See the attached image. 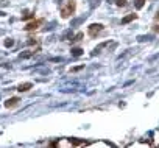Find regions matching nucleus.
Segmentation results:
<instances>
[{
    "mask_svg": "<svg viewBox=\"0 0 159 148\" xmlns=\"http://www.w3.org/2000/svg\"><path fill=\"white\" fill-rule=\"evenodd\" d=\"M155 19H156V21H159V11L156 13V16H155Z\"/></svg>",
    "mask_w": 159,
    "mask_h": 148,
    "instance_id": "dca6fc26",
    "label": "nucleus"
},
{
    "mask_svg": "<svg viewBox=\"0 0 159 148\" xmlns=\"http://www.w3.org/2000/svg\"><path fill=\"white\" fill-rule=\"evenodd\" d=\"M19 102H20V100L17 97H13V98H10V100H6V102H5V108H14V106L19 105Z\"/></svg>",
    "mask_w": 159,
    "mask_h": 148,
    "instance_id": "20e7f679",
    "label": "nucleus"
},
{
    "mask_svg": "<svg viewBox=\"0 0 159 148\" xmlns=\"http://www.w3.org/2000/svg\"><path fill=\"white\" fill-rule=\"evenodd\" d=\"M14 45V41H13V39H6L5 41V47H13Z\"/></svg>",
    "mask_w": 159,
    "mask_h": 148,
    "instance_id": "9b49d317",
    "label": "nucleus"
},
{
    "mask_svg": "<svg viewBox=\"0 0 159 148\" xmlns=\"http://www.w3.org/2000/svg\"><path fill=\"white\" fill-rule=\"evenodd\" d=\"M45 21L44 19H36V21H33V22H30V24H27L25 25V30L27 31H33V30H38L41 25H42Z\"/></svg>",
    "mask_w": 159,
    "mask_h": 148,
    "instance_id": "7ed1b4c3",
    "label": "nucleus"
},
{
    "mask_svg": "<svg viewBox=\"0 0 159 148\" xmlns=\"http://www.w3.org/2000/svg\"><path fill=\"white\" fill-rule=\"evenodd\" d=\"M75 8H77V3H75V0H69L67 5L61 8V17H63V19L70 17L73 13H75Z\"/></svg>",
    "mask_w": 159,
    "mask_h": 148,
    "instance_id": "f257e3e1",
    "label": "nucleus"
},
{
    "mask_svg": "<svg viewBox=\"0 0 159 148\" xmlns=\"http://www.w3.org/2000/svg\"><path fill=\"white\" fill-rule=\"evenodd\" d=\"M83 36H84V35H83V33H78V35L75 36L73 39H72V42H80L81 39H83Z\"/></svg>",
    "mask_w": 159,
    "mask_h": 148,
    "instance_id": "1a4fd4ad",
    "label": "nucleus"
},
{
    "mask_svg": "<svg viewBox=\"0 0 159 148\" xmlns=\"http://www.w3.org/2000/svg\"><path fill=\"white\" fill-rule=\"evenodd\" d=\"M31 87H33L31 83H24V84H20V86L17 87V91H19V92H27V91H30Z\"/></svg>",
    "mask_w": 159,
    "mask_h": 148,
    "instance_id": "39448f33",
    "label": "nucleus"
},
{
    "mask_svg": "<svg viewBox=\"0 0 159 148\" xmlns=\"http://www.w3.org/2000/svg\"><path fill=\"white\" fill-rule=\"evenodd\" d=\"M83 69V66L81 67H75V69H72V72H77V70H81Z\"/></svg>",
    "mask_w": 159,
    "mask_h": 148,
    "instance_id": "2eb2a0df",
    "label": "nucleus"
},
{
    "mask_svg": "<svg viewBox=\"0 0 159 148\" xmlns=\"http://www.w3.org/2000/svg\"><path fill=\"white\" fill-rule=\"evenodd\" d=\"M143 5H145V0H137V2H136V8H137V10H141Z\"/></svg>",
    "mask_w": 159,
    "mask_h": 148,
    "instance_id": "9d476101",
    "label": "nucleus"
},
{
    "mask_svg": "<svg viewBox=\"0 0 159 148\" xmlns=\"http://www.w3.org/2000/svg\"><path fill=\"white\" fill-rule=\"evenodd\" d=\"M134 19H136V14H129V16H126V17L122 19V24H128V22H131V21H134Z\"/></svg>",
    "mask_w": 159,
    "mask_h": 148,
    "instance_id": "423d86ee",
    "label": "nucleus"
},
{
    "mask_svg": "<svg viewBox=\"0 0 159 148\" xmlns=\"http://www.w3.org/2000/svg\"><path fill=\"white\" fill-rule=\"evenodd\" d=\"M72 55L73 56H81L83 55V50L80 49V47H75V49H72Z\"/></svg>",
    "mask_w": 159,
    "mask_h": 148,
    "instance_id": "0eeeda50",
    "label": "nucleus"
},
{
    "mask_svg": "<svg viewBox=\"0 0 159 148\" xmlns=\"http://www.w3.org/2000/svg\"><path fill=\"white\" fill-rule=\"evenodd\" d=\"M155 31H156V33H159V25H156V27H155Z\"/></svg>",
    "mask_w": 159,
    "mask_h": 148,
    "instance_id": "f3484780",
    "label": "nucleus"
},
{
    "mask_svg": "<svg viewBox=\"0 0 159 148\" xmlns=\"http://www.w3.org/2000/svg\"><path fill=\"white\" fill-rule=\"evenodd\" d=\"M101 30H103V25L101 24H92V25H89L87 33H89V36H91V38H95Z\"/></svg>",
    "mask_w": 159,
    "mask_h": 148,
    "instance_id": "f03ea898",
    "label": "nucleus"
},
{
    "mask_svg": "<svg viewBox=\"0 0 159 148\" xmlns=\"http://www.w3.org/2000/svg\"><path fill=\"white\" fill-rule=\"evenodd\" d=\"M70 144H72V145H83V144H86V142H83V140H73V139H70Z\"/></svg>",
    "mask_w": 159,
    "mask_h": 148,
    "instance_id": "f8f14e48",
    "label": "nucleus"
},
{
    "mask_svg": "<svg viewBox=\"0 0 159 148\" xmlns=\"http://www.w3.org/2000/svg\"><path fill=\"white\" fill-rule=\"evenodd\" d=\"M31 17H34V14H33V13H30V11H25L24 16H22L24 21H27V19H31Z\"/></svg>",
    "mask_w": 159,
    "mask_h": 148,
    "instance_id": "6e6552de",
    "label": "nucleus"
},
{
    "mask_svg": "<svg viewBox=\"0 0 159 148\" xmlns=\"http://www.w3.org/2000/svg\"><path fill=\"white\" fill-rule=\"evenodd\" d=\"M36 42H38V41H36V39H33V38H30V41H28V44H30V45L36 44Z\"/></svg>",
    "mask_w": 159,
    "mask_h": 148,
    "instance_id": "4468645a",
    "label": "nucleus"
},
{
    "mask_svg": "<svg viewBox=\"0 0 159 148\" xmlns=\"http://www.w3.org/2000/svg\"><path fill=\"white\" fill-rule=\"evenodd\" d=\"M115 5L117 6H125L126 5V0H115Z\"/></svg>",
    "mask_w": 159,
    "mask_h": 148,
    "instance_id": "ddd939ff",
    "label": "nucleus"
}]
</instances>
